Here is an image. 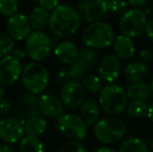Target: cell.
I'll use <instances>...</instances> for the list:
<instances>
[{"mask_svg":"<svg viewBox=\"0 0 153 152\" xmlns=\"http://www.w3.org/2000/svg\"><path fill=\"white\" fill-rule=\"evenodd\" d=\"M78 12L70 5L62 4L55 7L50 14L49 29L54 37L66 39L74 36L80 26Z\"/></svg>","mask_w":153,"mask_h":152,"instance_id":"obj_1","label":"cell"},{"mask_svg":"<svg viewBox=\"0 0 153 152\" xmlns=\"http://www.w3.org/2000/svg\"><path fill=\"white\" fill-rule=\"evenodd\" d=\"M127 93L121 85L109 82L102 87L99 93V105L105 114L109 116H119L127 105Z\"/></svg>","mask_w":153,"mask_h":152,"instance_id":"obj_2","label":"cell"},{"mask_svg":"<svg viewBox=\"0 0 153 152\" xmlns=\"http://www.w3.org/2000/svg\"><path fill=\"white\" fill-rule=\"evenodd\" d=\"M116 35L113 27L106 22L97 21L90 23L82 33V41L88 47L94 49L107 48L113 45Z\"/></svg>","mask_w":153,"mask_h":152,"instance_id":"obj_3","label":"cell"},{"mask_svg":"<svg viewBox=\"0 0 153 152\" xmlns=\"http://www.w3.org/2000/svg\"><path fill=\"white\" fill-rule=\"evenodd\" d=\"M126 126L115 116L100 119L94 124V134L100 143L105 145L115 144L124 138Z\"/></svg>","mask_w":153,"mask_h":152,"instance_id":"obj_4","label":"cell"},{"mask_svg":"<svg viewBox=\"0 0 153 152\" xmlns=\"http://www.w3.org/2000/svg\"><path fill=\"white\" fill-rule=\"evenodd\" d=\"M21 81L28 92L42 94L48 87L50 75L46 68L40 63H29L23 68Z\"/></svg>","mask_w":153,"mask_h":152,"instance_id":"obj_5","label":"cell"},{"mask_svg":"<svg viewBox=\"0 0 153 152\" xmlns=\"http://www.w3.org/2000/svg\"><path fill=\"white\" fill-rule=\"evenodd\" d=\"M88 124L81 116L65 114L57 119V128L66 139L81 142L88 134Z\"/></svg>","mask_w":153,"mask_h":152,"instance_id":"obj_6","label":"cell"},{"mask_svg":"<svg viewBox=\"0 0 153 152\" xmlns=\"http://www.w3.org/2000/svg\"><path fill=\"white\" fill-rule=\"evenodd\" d=\"M147 22L145 12L139 7H134L126 10L122 15L119 25L122 33L131 38H139L145 33Z\"/></svg>","mask_w":153,"mask_h":152,"instance_id":"obj_7","label":"cell"},{"mask_svg":"<svg viewBox=\"0 0 153 152\" xmlns=\"http://www.w3.org/2000/svg\"><path fill=\"white\" fill-rule=\"evenodd\" d=\"M25 48L33 61L41 62L49 56L52 50V42L43 30H34L27 37Z\"/></svg>","mask_w":153,"mask_h":152,"instance_id":"obj_8","label":"cell"},{"mask_svg":"<svg viewBox=\"0 0 153 152\" xmlns=\"http://www.w3.org/2000/svg\"><path fill=\"white\" fill-rule=\"evenodd\" d=\"M77 12L87 23L101 21L108 12V0H80Z\"/></svg>","mask_w":153,"mask_h":152,"instance_id":"obj_9","label":"cell"},{"mask_svg":"<svg viewBox=\"0 0 153 152\" xmlns=\"http://www.w3.org/2000/svg\"><path fill=\"white\" fill-rule=\"evenodd\" d=\"M23 71L20 59L14 55H6L0 59V85L7 87L21 78Z\"/></svg>","mask_w":153,"mask_h":152,"instance_id":"obj_10","label":"cell"},{"mask_svg":"<svg viewBox=\"0 0 153 152\" xmlns=\"http://www.w3.org/2000/svg\"><path fill=\"white\" fill-rule=\"evenodd\" d=\"M85 99V87L77 80H69L61 89V100L66 108H77Z\"/></svg>","mask_w":153,"mask_h":152,"instance_id":"obj_11","label":"cell"},{"mask_svg":"<svg viewBox=\"0 0 153 152\" xmlns=\"http://www.w3.org/2000/svg\"><path fill=\"white\" fill-rule=\"evenodd\" d=\"M25 133L23 122L14 118H5L0 121V140L8 144L21 141Z\"/></svg>","mask_w":153,"mask_h":152,"instance_id":"obj_12","label":"cell"},{"mask_svg":"<svg viewBox=\"0 0 153 152\" xmlns=\"http://www.w3.org/2000/svg\"><path fill=\"white\" fill-rule=\"evenodd\" d=\"M7 33L12 36V38L16 41L26 40L30 35L31 25L29 22V18H27L23 14H15L8 17L6 23Z\"/></svg>","mask_w":153,"mask_h":152,"instance_id":"obj_13","label":"cell"},{"mask_svg":"<svg viewBox=\"0 0 153 152\" xmlns=\"http://www.w3.org/2000/svg\"><path fill=\"white\" fill-rule=\"evenodd\" d=\"M117 55L108 54L103 57L98 68V74L103 81L115 82L121 72V63Z\"/></svg>","mask_w":153,"mask_h":152,"instance_id":"obj_14","label":"cell"},{"mask_svg":"<svg viewBox=\"0 0 153 152\" xmlns=\"http://www.w3.org/2000/svg\"><path fill=\"white\" fill-rule=\"evenodd\" d=\"M39 108L44 116L52 119H59L64 113L62 100L50 93H45L39 97Z\"/></svg>","mask_w":153,"mask_h":152,"instance_id":"obj_15","label":"cell"},{"mask_svg":"<svg viewBox=\"0 0 153 152\" xmlns=\"http://www.w3.org/2000/svg\"><path fill=\"white\" fill-rule=\"evenodd\" d=\"M54 55L59 62L67 65L74 63L77 59L79 51L77 46L71 41H62L54 47Z\"/></svg>","mask_w":153,"mask_h":152,"instance_id":"obj_16","label":"cell"},{"mask_svg":"<svg viewBox=\"0 0 153 152\" xmlns=\"http://www.w3.org/2000/svg\"><path fill=\"white\" fill-rule=\"evenodd\" d=\"M113 47L116 55L120 59L127 61V59H130L134 55L135 47L134 44H133L132 38L124 35V33L117 36L115 38V41L113 43Z\"/></svg>","mask_w":153,"mask_h":152,"instance_id":"obj_17","label":"cell"},{"mask_svg":"<svg viewBox=\"0 0 153 152\" xmlns=\"http://www.w3.org/2000/svg\"><path fill=\"white\" fill-rule=\"evenodd\" d=\"M148 75V68L146 63L142 61L132 62L128 64L124 70V77L129 82L143 81Z\"/></svg>","mask_w":153,"mask_h":152,"instance_id":"obj_18","label":"cell"},{"mask_svg":"<svg viewBox=\"0 0 153 152\" xmlns=\"http://www.w3.org/2000/svg\"><path fill=\"white\" fill-rule=\"evenodd\" d=\"M49 19H50V14L48 10L41 5L36 6L29 15V22L31 28L34 30H43L46 28L47 25L49 24Z\"/></svg>","mask_w":153,"mask_h":152,"instance_id":"obj_19","label":"cell"},{"mask_svg":"<svg viewBox=\"0 0 153 152\" xmlns=\"http://www.w3.org/2000/svg\"><path fill=\"white\" fill-rule=\"evenodd\" d=\"M100 105L94 100H85L81 104L80 115L81 118L89 126H92L98 121L100 114Z\"/></svg>","mask_w":153,"mask_h":152,"instance_id":"obj_20","label":"cell"},{"mask_svg":"<svg viewBox=\"0 0 153 152\" xmlns=\"http://www.w3.org/2000/svg\"><path fill=\"white\" fill-rule=\"evenodd\" d=\"M38 94L31 93L28 92L26 93L21 99L20 104V110L24 117H31V116H36L40 113V108H39V97Z\"/></svg>","mask_w":153,"mask_h":152,"instance_id":"obj_21","label":"cell"},{"mask_svg":"<svg viewBox=\"0 0 153 152\" xmlns=\"http://www.w3.org/2000/svg\"><path fill=\"white\" fill-rule=\"evenodd\" d=\"M151 87L144 81L130 82L126 90L127 97L129 99H141L147 100L151 95Z\"/></svg>","mask_w":153,"mask_h":152,"instance_id":"obj_22","label":"cell"},{"mask_svg":"<svg viewBox=\"0 0 153 152\" xmlns=\"http://www.w3.org/2000/svg\"><path fill=\"white\" fill-rule=\"evenodd\" d=\"M47 121L43 117L39 115L31 116L27 119V121L24 124V129L26 134L31 136H42L47 129Z\"/></svg>","mask_w":153,"mask_h":152,"instance_id":"obj_23","label":"cell"},{"mask_svg":"<svg viewBox=\"0 0 153 152\" xmlns=\"http://www.w3.org/2000/svg\"><path fill=\"white\" fill-rule=\"evenodd\" d=\"M148 106L146 104L145 100L141 99H131L130 102H128L125 108V113L128 117L133 119H139L147 115Z\"/></svg>","mask_w":153,"mask_h":152,"instance_id":"obj_24","label":"cell"},{"mask_svg":"<svg viewBox=\"0 0 153 152\" xmlns=\"http://www.w3.org/2000/svg\"><path fill=\"white\" fill-rule=\"evenodd\" d=\"M44 146L38 136H23L19 144V150L21 152H31V151H43Z\"/></svg>","mask_w":153,"mask_h":152,"instance_id":"obj_25","label":"cell"},{"mask_svg":"<svg viewBox=\"0 0 153 152\" xmlns=\"http://www.w3.org/2000/svg\"><path fill=\"white\" fill-rule=\"evenodd\" d=\"M148 145L140 138H128L120 146L121 152H148Z\"/></svg>","mask_w":153,"mask_h":152,"instance_id":"obj_26","label":"cell"},{"mask_svg":"<svg viewBox=\"0 0 153 152\" xmlns=\"http://www.w3.org/2000/svg\"><path fill=\"white\" fill-rule=\"evenodd\" d=\"M97 59H98L97 52L95 51L94 48H92V47L83 48L82 50L79 52L78 57H77V61H78L79 63L82 64L87 70H90L91 68H93L95 65H96Z\"/></svg>","mask_w":153,"mask_h":152,"instance_id":"obj_27","label":"cell"},{"mask_svg":"<svg viewBox=\"0 0 153 152\" xmlns=\"http://www.w3.org/2000/svg\"><path fill=\"white\" fill-rule=\"evenodd\" d=\"M82 85L85 87V90H88L93 94L100 93V91L103 87L102 79L100 78V76H97L95 74H89V75L83 77Z\"/></svg>","mask_w":153,"mask_h":152,"instance_id":"obj_28","label":"cell"},{"mask_svg":"<svg viewBox=\"0 0 153 152\" xmlns=\"http://www.w3.org/2000/svg\"><path fill=\"white\" fill-rule=\"evenodd\" d=\"M15 43L14 39L10 33L0 31V59L10 54L14 51Z\"/></svg>","mask_w":153,"mask_h":152,"instance_id":"obj_29","label":"cell"},{"mask_svg":"<svg viewBox=\"0 0 153 152\" xmlns=\"http://www.w3.org/2000/svg\"><path fill=\"white\" fill-rule=\"evenodd\" d=\"M18 0H0V14L4 17H10L17 14Z\"/></svg>","mask_w":153,"mask_h":152,"instance_id":"obj_30","label":"cell"},{"mask_svg":"<svg viewBox=\"0 0 153 152\" xmlns=\"http://www.w3.org/2000/svg\"><path fill=\"white\" fill-rule=\"evenodd\" d=\"M68 69H69V74H70V78L72 80H77V81H79L80 79H82L85 77V73L87 71L85 66L81 63H79L77 59L74 63L70 64V67Z\"/></svg>","mask_w":153,"mask_h":152,"instance_id":"obj_31","label":"cell"},{"mask_svg":"<svg viewBox=\"0 0 153 152\" xmlns=\"http://www.w3.org/2000/svg\"><path fill=\"white\" fill-rule=\"evenodd\" d=\"M61 152H87V148L78 141H71L66 142L59 148Z\"/></svg>","mask_w":153,"mask_h":152,"instance_id":"obj_32","label":"cell"},{"mask_svg":"<svg viewBox=\"0 0 153 152\" xmlns=\"http://www.w3.org/2000/svg\"><path fill=\"white\" fill-rule=\"evenodd\" d=\"M108 10L115 15H123L127 10L126 0H108Z\"/></svg>","mask_w":153,"mask_h":152,"instance_id":"obj_33","label":"cell"},{"mask_svg":"<svg viewBox=\"0 0 153 152\" xmlns=\"http://www.w3.org/2000/svg\"><path fill=\"white\" fill-rule=\"evenodd\" d=\"M55 79L61 85H64L67 81L70 80L71 78H70V74H69V69H67V68H61L56 72V74H55Z\"/></svg>","mask_w":153,"mask_h":152,"instance_id":"obj_34","label":"cell"},{"mask_svg":"<svg viewBox=\"0 0 153 152\" xmlns=\"http://www.w3.org/2000/svg\"><path fill=\"white\" fill-rule=\"evenodd\" d=\"M41 6L45 7L48 10H53L59 6V0H36Z\"/></svg>","mask_w":153,"mask_h":152,"instance_id":"obj_35","label":"cell"},{"mask_svg":"<svg viewBox=\"0 0 153 152\" xmlns=\"http://www.w3.org/2000/svg\"><path fill=\"white\" fill-rule=\"evenodd\" d=\"M12 104L5 98H0V116H4L10 112Z\"/></svg>","mask_w":153,"mask_h":152,"instance_id":"obj_36","label":"cell"},{"mask_svg":"<svg viewBox=\"0 0 153 152\" xmlns=\"http://www.w3.org/2000/svg\"><path fill=\"white\" fill-rule=\"evenodd\" d=\"M139 56H140V61L147 64L152 59V53L149 49H143V50L140 51Z\"/></svg>","mask_w":153,"mask_h":152,"instance_id":"obj_37","label":"cell"},{"mask_svg":"<svg viewBox=\"0 0 153 152\" xmlns=\"http://www.w3.org/2000/svg\"><path fill=\"white\" fill-rule=\"evenodd\" d=\"M146 37L149 39L150 41L153 42V20H150L147 22L146 24V28H145V33Z\"/></svg>","mask_w":153,"mask_h":152,"instance_id":"obj_38","label":"cell"},{"mask_svg":"<svg viewBox=\"0 0 153 152\" xmlns=\"http://www.w3.org/2000/svg\"><path fill=\"white\" fill-rule=\"evenodd\" d=\"M129 4L134 7H142L148 2V0H128Z\"/></svg>","mask_w":153,"mask_h":152,"instance_id":"obj_39","label":"cell"},{"mask_svg":"<svg viewBox=\"0 0 153 152\" xmlns=\"http://www.w3.org/2000/svg\"><path fill=\"white\" fill-rule=\"evenodd\" d=\"M13 55H14L15 57H17L18 59H22L23 57L25 56V52L22 50V49H15L14 51H13Z\"/></svg>","mask_w":153,"mask_h":152,"instance_id":"obj_40","label":"cell"},{"mask_svg":"<svg viewBox=\"0 0 153 152\" xmlns=\"http://www.w3.org/2000/svg\"><path fill=\"white\" fill-rule=\"evenodd\" d=\"M95 152H116V149L111 148V147H98V148L94 149Z\"/></svg>","mask_w":153,"mask_h":152,"instance_id":"obj_41","label":"cell"},{"mask_svg":"<svg viewBox=\"0 0 153 152\" xmlns=\"http://www.w3.org/2000/svg\"><path fill=\"white\" fill-rule=\"evenodd\" d=\"M15 149L12 146L8 145V143L5 144H0V152H6V151H14Z\"/></svg>","mask_w":153,"mask_h":152,"instance_id":"obj_42","label":"cell"},{"mask_svg":"<svg viewBox=\"0 0 153 152\" xmlns=\"http://www.w3.org/2000/svg\"><path fill=\"white\" fill-rule=\"evenodd\" d=\"M147 117H148V119H149L150 121H151L152 123H153V103L149 106V108H148Z\"/></svg>","mask_w":153,"mask_h":152,"instance_id":"obj_43","label":"cell"},{"mask_svg":"<svg viewBox=\"0 0 153 152\" xmlns=\"http://www.w3.org/2000/svg\"><path fill=\"white\" fill-rule=\"evenodd\" d=\"M4 94H5V90H4L3 85H0V98H3Z\"/></svg>","mask_w":153,"mask_h":152,"instance_id":"obj_44","label":"cell"},{"mask_svg":"<svg viewBox=\"0 0 153 152\" xmlns=\"http://www.w3.org/2000/svg\"><path fill=\"white\" fill-rule=\"evenodd\" d=\"M150 87H151V91H152V94H153V77L151 79V85H150Z\"/></svg>","mask_w":153,"mask_h":152,"instance_id":"obj_45","label":"cell"}]
</instances>
